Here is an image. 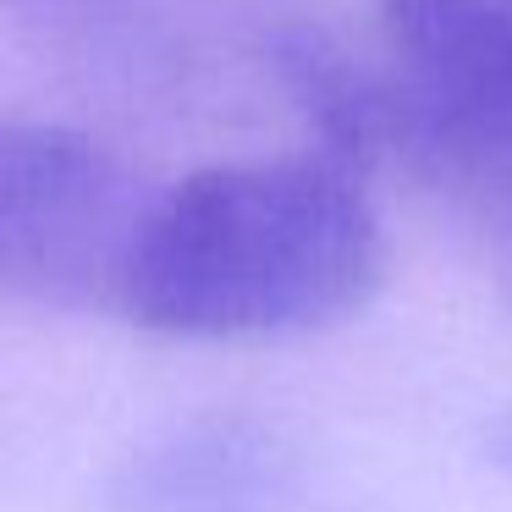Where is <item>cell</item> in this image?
Wrapping results in <instances>:
<instances>
[{"label":"cell","instance_id":"6da1fadb","mask_svg":"<svg viewBox=\"0 0 512 512\" xmlns=\"http://www.w3.org/2000/svg\"><path fill=\"white\" fill-rule=\"evenodd\" d=\"M386 281V232L342 160H215L155 193L116 320L166 342H292L358 314Z\"/></svg>","mask_w":512,"mask_h":512},{"label":"cell","instance_id":"7a4b0ae2","mask_svg":"<svg viewBox=\"0 0 512 512\" xmlns=\"http://www.w3.org/2000/svg\"><path fill=\"white\" fill-rule=\"evenodd\" d=\"M155 193L105 138L17 116L0 127V287L50 314H116Z\"/></svg>","mask_w":512,"mask_h":512},{"label":"cell","instance_id":"3957f363","mask_svg":"<svg viewBox=\"0 0 512 512\" xmlns=\"http://www.w3.org/2000/svg\"><path fill=\"white\" fill-rule=\"evenodd\" d=\"M6 12L39 50L127 94H182L221 50L259 56L265 28L237 34L232 0H6Z\"/></svg>","mask_w":512,"mask_h":512},{"label":"cell","instance_id":"277c9868","mask_svg":"<svg viewBox=\"0 0 512 512\" xmlns=\"http://www.w3.org/2000/svg\"><path fill=\"white\" fill-rule=\"evenodd\" d=\"M100 512H314L309 468L254 413H199L138 446L100 490Z\"/></svg>","mask_w":512,"mask_h":512},{"label":"cell","instance_id":"5b68a950","mask_svg":"<svg viewBox=\"0 0 512 512\" xmlns=\"http://www.w3.org/2000/svg\"><path fill=\"white\" fill-rule=\"evenodd\" d=\"M446 204H452V210L463 215V226L479 237L490 270H496L501 298H507V309H512V149H501L485 166H474L452 193H446Z\"/></svg>","mask_w":512,"mask_h":512},{"label":"cell","instance_id":"8992f818","mask_svg":"<svg viewBox=\"0 0 512 512\" xmlns=\"http://www.w3.org/2000/svg\"><path fill=\"white\" fill-rule=\"evenodd\" d=\"M485 446H490V457H496V468H507V474H512V408L496 413V424H490Z\"/></svg>","mask_w":512,"mask_h":512}]
</instances>
